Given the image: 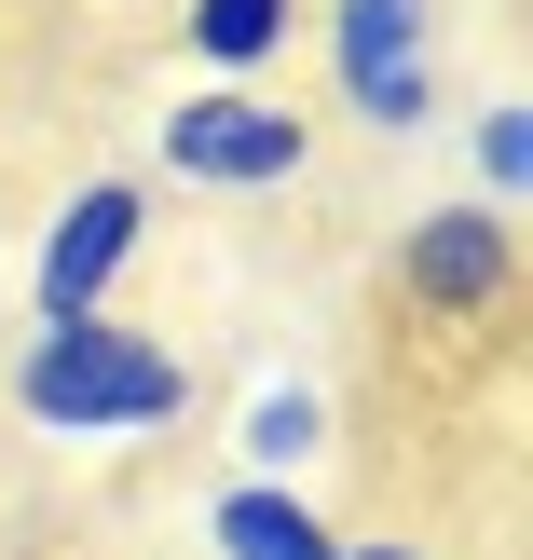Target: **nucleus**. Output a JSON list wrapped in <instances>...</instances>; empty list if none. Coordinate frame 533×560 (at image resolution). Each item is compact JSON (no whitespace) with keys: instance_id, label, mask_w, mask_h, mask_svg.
<instances>
[{"instance_id":"f257e3e1","label":"nucleus","mask_w":533,"mask_h":560,"mask_svg":"<svg viewBox=\"0 0 533 560\" xmlns=\"http://www.w3.org/2000/svg\"><path fill=\"white\" fill-rule=\"evenodd\" d=\"M14 424L27 438H69V452H124V438H164V424H192V355L178 342H151L137 315H69V328H27V355H14Z\"/></svg>"},{"instance_id":"f03ea898","label":"nucleus","mask_w":533,"mask_h":560,"mask_svg":"<svg viewBox=\"0 0 533 560\" xmlns=\"http://www.w3.org/2000/svg\"><path fill=\"white\" fill-rule=\"evenodd\" d=\"M328 96L356 137H425L452 96V0H328Z\"/></svg>"},{"instance_id":"7ed1b4c3","label":"nucleus","mask_w":533,"mask_h":560,"mask_svg":"<svg viewBox=\"0 0 533 560\" xmlns=\"http://www.w3.org/2000/svg\"><path fill=\"white\" fill-rule=\"evenodd\" d=\"M151 151H164V178H192V191H288L301 164H315V124H301L288 96H260V82H192Z\"/></svg>"},{"instance_id":"20e7f679","label":"nucleus","mask_w":533,"mask_h":560,"mask_svg":"<svg viewBox=\"0 0 533 560\" xmlns=\"http://www.w3.org/2000/svg\"><path fill=\"white\" fill-rule=\"evenodd\" d=\"M137 246H151V178H82L69 206L42 219V260H27V328L109 315V288L137 273Z\"/></svg>"},{"instance_id":"39448f33","label":"nucleus","mask_w":533,"mask_h":560,"mask_svg":"<svg viewBox=\"0 0 533 560\" xmlns=\"http://www.w3.org/2000/svg\"><path fill=\"white\" fill-rule=\"evenodd\" d=\"M397 288L425 301V315H452V328L507 315V288H520V233H507V206H479V191L425 206V219L397 233Z\"/></svg>"},{"instance_id":"423d86ee","label":"nucleus","mask_w":533,"mask_h":560,"mask_svg":"<svg viewBox=\"0 0 533 560\" xmlns=\"http://www.w3.org/2000/svg\"><path fill=\"white\" fill-rule=\"evenodd\" d=\"M206 547L219 560H343V534H328V506L301 479H219L206 492Z\"/></svg>"},{"instance_id":"0eeeda50","label":"nucleus","mask_w":533,"mask_h":560,"mask_svg":"<svg viewBox=\"0 0 533 560\" xmlns=\"http://www.w3.org/2000/svg\"><path fill=\"white\" fill-rule=\"evenodd\" d=\"M178 42H192V69H206V82H260L274 55L301 42V0H192Z\"/></svg>"},{"instance_id":"6e6552de","label":"nucleus","mask_w":533,"mask_h":560,"mask_svg":"<svg viewBox=\"0 0 533 560\" xmlns=\"http://www.w3.org/2000/svg\"><path fill=\"white\" fill-rule=\"evenodd\" d=\"M233 438H246V479H301V465L328 452V397H315V383H260Z\"/></svg>"},{"instance_id":"1a4fd4ad","label":"nucleus","mask_w":533,"mask_h":560,"mask_svg":"<svg viewBox=\"0 0 533 560\" xmlns=\"http://www.w3.org/2000/svg\"><path fill=\"white\" fill-rule=\"evenodd\" d=\"M465 178H479V206H520V191H533V109H520V96H493V109H479V137H465Z\"/></svg>"},{"instance_id":"9d476101","label":"nucleus","mask_w":533,"mask_h":560,"mask_svg":"<svg viewBox=\"0 0 533 560\" xmlns=\"http://www.w3.org/2000/svg\"><path fill=\"white\" fill-rule=\"evenodd\" d=\"M343 560H438V547H410V534H370V547H343Z\"/></svg>"}]
</instances>
